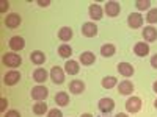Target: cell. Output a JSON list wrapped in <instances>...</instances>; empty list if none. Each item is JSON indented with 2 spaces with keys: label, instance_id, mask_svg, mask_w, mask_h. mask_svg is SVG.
Instances as JSON below:
<instances>
[{
  "label": "cell",
  "instance_id": "1",
  "mask_svg": "<svg viewBox=\"0 0 157 117\" xmlns=\"http://www.w3.org/2000/svg\"><path fill=\"white\" fill-rule=\"evenodd\" d=\"M2 61H3V64L6 67H13V69L19 67L22 64V58H21V55L16 53V51H8V53H5Z\"/></svg>",
  "mask_w": 157,
  "mask_h": 117
},
{
  "label": "cell",
  "instance_id": "2",
  "mask_svg": "<svg viewBox=\"0 0 157 117\" xmlns=\"http://www.w3.org/2000/svg\"><path fill=\"white\" fill-rule=\"evenodd\" d=\"M30 95H32V98L33 100H36V101H43V100H46L47 98V95H49V90H47V87L46 86H35L33 89H32V92H30Z\"/></svg>",
  "mask_w": 157,
  "mask_h": 117
},
{
  "label": "cell",
  "instance_id": "3",
  "mask_svg": "<svg viewBox=\"0 0 157 117\" xmlns=\"http://www.w3.org/2000/svg\"><path fill=\"white\" fill-rule=\"evenodd\" d=\"M126 109H127V112H132V114L138 112L141 109V98L140 97H134V95L129 97L127 101H126Z\"/></svg>",
  "mask_w": 157,
  "mask_h": 117
},
{
  "label": "cell",
  "instance_id": "4",
  "mask_svg": "<svg viewBox=\"0 0 157 117\" xmlns=\"http://www.w3.org/2000/svg\"><path fill=\"white\" fill-rule=\"evenodd\" d=\"M19 80H21V73L17 72V70H10V72H6L5 73V76H3V83L6 84V86H14V84H17L19 83Z\"/></svg>",
  "mask_w": 157,
  "mask_h": 117
},
{
  "label": "cell",
  "instance_id": "5",
  "mask_svg": "<svg viewBox=\"0 0 157 117\" xmlns=\"http://www.w3.org/2000/svg\"><path fill=\"white\" fill-rule=\"evenodd\" d=\"M98 108H99L101 112L109 114V112H112L113 108H115V101H113V98H107V97H105V98H101L99 103H98Z\"/></svg>",
  "mask_w": 157,
  "mask_h": 117
},
{
  "label": "cell",
  "instance_id": "6",
  "mask_svg": "<svg viewBox=\"0 0 157 117\" xmlns=\"http://www.w3.org/2000/svg\"><path fill=\"white\" fill-rule=\"evenodd\" d=\"M104 11L107 12L109 17H116L118 14H120V11H121V6H120V3H118V2L112 0V2H107V3H105V8H104Z\"/></svg>",
  "mask_w": 157,
  "mask_h": 117
},
{
  "label": "cell",
  "instance_id": "7",
  "mask_svg": "<svg viewBox=\"0 0 157 117\" xmlns=\"http://www.w3.org/2000/svg\"><path fill=\"white\" fill-rule=\"evenodd\" d=\"M50 80L54 81L55 84H61L64 81V70L58 66H54L50 70Z\"/></svg>",
  "mask_w": 157,
  "mask_h": 117
},
{
  "label": "cell",
  "instance_id": "8",
  "mask_svg": "<svg viewBox=\"0 0 157 117\" xmlns=\"http://www.w3.org/2000/svg\"><path fill=\"white\" fill-rule=\"evenodd\" d=\"M127 25L130 28H140L143 25V17L140 12H130L127 17Z\"/></svg>",
  "mask_w": 157,
  "mask_h": 117
},
{
  "label": "cell",
  "instance_id": "9",
  "mask_svg": "<svg viewBox=\"0 0 157 117\" xmlns=\"http://www.w3.org/2000/svg\"><path fill=\"white\" fill-rule=\"evenodd\" d=\"M134 89H135L134 83L129 81V80H123L120 84H118V92H120L121 95H130L134 92Z\"/></svg>",
  "mask_w": 157,
  "mask_h": 117
},
{
  "label": "cell",
  "instance_id": "10",
  "mask_svg": "<svg viewBox=\"0 0 157 117\" xmlns=\"http://www.w3.org/2000/svg\"><path fill=\"white\" fill-rule=\"evenodd\" d=\"M116 69H118V72H120V75H123V76H126V78L132 76V75L135 73L134 66H132V64H129V62H120V64L116 66Z\"/></svg>",
  "mask_w": 157,
  "mask_h": 117
},
{
  "label": "cell",
  "instance_id": "11",
  "mask_svg": "<svg viewBox=\"0 0 157 117\" xmlns=\"http://www.w3.org/2000/svg\"><path fill=\"white\" fill-rule=\"evenodd\" d=\"M21 22H22V17L19 14H16V12H11V14H8L5 17V25L8 28H17Z\"/></svg>",
  "mask_w": 157,
  "mask_h": 117
},
{
  "label": "cell",
  "instance_id": "12",
  "mask_svg": "<svg viewBox=\"0 0 157 117\" xmlns=\"http://www.w3.org/2000/svg\"><path fill=\"white\" fill-rule=\"evenodd\" d=\"M82 34L86 37H94L98 34V25L94 22H86L82 25Z\"/></svg>",
  "mask_w": 157,
  "mask_h": 117
},
{
  "label": "cell",
  "instance_id": "13",
  "mask_svg": "<svg viewBox=\"0 0 157 117\" xmlns=\"http://www.w3.org/2000/svg\"><path fill=\"white\" fill-rule=\"evenodd\" d=\"M8 45H10V48H11L13 51H21V50L25 47V41H24V37H21V36H13V37L10 39Z\"/></svg>",
  "mask_w": 157,
  "mask_h": 117
},
{
  "label": "cell",
  "instance_id": "14",
  "mask_svg": "<svg viewBox=\"0 0 157 117\" xmlns=\"http://www.w3.org/2000/svg\"><path fill=\"white\" fill-rule=\"evenodd\" d=\"M102 8L98 5V3H91L90 8H88V14H90V19L91 20H101L102 19Z\"/></svg>",
  "mask_w": 157,
  "mask_h": 117
},
{
  "label": "cell",
  "instance_id": "15",
  "mask_svg": "<svg viewBox=\"0 0 157 117\" xmlns=\"http://www.w3.org/2000/svg\"><path fill=\"white\" fill-rule=\"evenodd\" d=\"M143 39H145V42L157 41V30L154 27H145L143 28Z\"/></svg>",
  "mask_w": 157,
  "mask_h": 117
},
{
  "label": "cell",
  "instance_id": "16",
  "mask_svg": "<svg viewBox=\"0 0 157 117\" xmlns=\"http://www.w3.org/2000/svg\"><path fill=\"white\" fill-rule=\"evenodd\" d=\"M134 53L137 56H146V55H149V44L148 42H137L134 45Z\"/></svg>",
  "mask_w": 157,
  "mask_h": 117
},
{
  "label": "cell",
  "instance_id": "17",
  "mask_svg": "<svg viewBox=\"0 0 157 117\" xmlns=\"http://www.w3.org/2000/svg\"><path fill=\"white\" fill-rule=\"evenodd\" d=\"M30 61L33 64H36V66H41V64L46 62V55H44V51L41 50H35L30 53Z\"/></svg>",
  "mask_w": 157,
  "mask_h": 117
},
{
  "label": "cell",
  "instance_id": "18",
  "mask_svg": "<svg viewBox=\"0 0 157 117\" xmlns=\"http://www.w3.org/2000/svg\"><path fill=\"white\" fill-rule=\"evenodd\" d=\"M50 73H47V70L46 69H43V67H36L35 70H33V80L36 81V83H44L46 80H47V76H49Z\"/></svg>",
  "mask_w": 157,
  "mask_h": 117
},
{
  "label": "cell",
  "instance_id": "19",
  "mask_svg": "<svg viewBox=\"0 0 157 117\" xmlns=\"http://www.w3.org/2000/svg\"><path fill=\"white\" fill-rule=\"evenodd\" d=\"M78 70H80V67H78V62L74 61V59H68L66 64H64V72H66L68 75H77Z\"/></svg>",
  "mask_w": 157,
  "mask_h": 117
},
{
  "label": "cell",
  "instance_id": "20",
  "mask_svg": "<svg viewBox=\"0 0 157 117\" xmlns=\"http://www.w3.org/2000/svg\"><path fill=\"white\" fill-rule=\"evenodd\" d=\"M78 59H80V62L83 64V66H91V64L96 62V56H94L93 51H83Z\"/></svg>",
  "mask_w": 157,
  "mask_h": 117
},
{
  "label": "cell",
  "instance_id": "21",
  "mask_svg": "<svg viewBox=\"0 0 157 117\" xmlns=\"http://www.w3.org/2000/svg\"><path fill=\"white\" fill-rule=\"evenodd\" d=\"M69 90L72 94H82L85 90V83L80 81V80H72L69 83Z\"/></svg>",
  "mask_w": 157,
  "mask_h": 117
},
{
  "label": "cell",
  "instance_id": "22",
  "mask_svg": "<svg viewBox=\"0 0 157 117\" xmlns=\"http://www.w3.org/2000/svg\"><path fill=\"white\" fill-rule=\"evenodd\" d=\"M115 51H116V47H115L113 44H104V45L101 47V55H102L104 58H110V56H113V55H115Z\"/></svg>",
  "mask_w": 157,
  "mask_h": 117
},
{
  "label": "cell",
  "instance_id": "23",
  "mask_svg": "<svg viewBox=\"0 0 157 117\" xmlns=\"http://www.w3.org/2000/svg\"><path fill=\"white\" fill-rule=\"evenodd\" d=\"M55 103L58 106H68L69 105V95H68V92H57Z\"/></svg>",
  "mask_w": 157,
  "mask_h": 117
},
{
  "label": "cell",
  "instance_id": "24",
  "mask_svg": "<svg viewBox=\"0 0 157 117\" xmlns=\"http://www.w3.org/2000/svg\"><path fill=\"white\" fill-rule=\"evenodd\" d=\"M72 30L69 28V27H63V28H60V31H58V37L61 39V41H64V42H68V41H71V37H72Z\"/></svg>",
  "mask_w": 157,
  "mask_h": 117
},
{
  "label": "cell",
  "instance_id": "25",
  "mask_svg": "<svg viewBox=\"0 0 157 117\" xmlns=\"http://www.w3.org/2000/svg\"><path fill=\"white\" fill-rule=\"evenodd\" d=\"M33 112L36 115H44L46 112H49L47 111V105H46L44 101H36L35 105H33Z\"/></svg>",
  "mask_w": 157,
  "mask_h": 117
},
{
  "label": "cell",
  "instance_id": "26",
  "mask_svg": "<svg viewBox=\"0 0 157 117\" xmlns=\"http://www.w3.org/2000/svg\"><path fill=\"white\" fill-rule=\"evenodd\" d=\"M58 55H60L61 58H71V55H72V48H71V45H68V44H61V45L58 47Z\"/></svg>",
  "mask_w": 157,
  "mask_h": 117
},
{
  "label": "cell",
  "instance_id": "27",
  "mask_svg": "<svg viewBox=\"0 0 157 117\" xmlns=\"http://www.w3.org/2000/svg\"><path fill=\"white\" fill-rule=\"evenodd\" d=\"M101 84H102L104 89H112V87H115V86L118 84V80H116L115 76H105V78L102 80Z\"/></svg>",
  "mask_w": 157,
  "mask_h": 117
},
{
  "label": "cell",
  "instance_id": "28",
  "mask_svg": "<svg viewBox=\"0 0 157 117\" xmlns=\"http://www.w3.org/2000/svg\"><path fill=\"white\" fill-rule=\"evenodd\" d=\"M135 6H137V9H140V11H145V9H149V8H151V2H149V0H137Z\"/></svg>",
  "mask_w": 157,
  "mask_h": 117
},
{
  "label": "cell",
  "instance_id": "29",
  "mask_svg": "<svg viewBox=\"0 0 157 117\" xmlns=\"http://www.w3.org/2000/svg\"><path fill=\"white\" fill-rule=\"evenodd\" d=\"M146 20L149 23H157V8L154 9H149L148 11V14H146Z\"/></svg>",
  "mask_w": 157,
  "mask_h": 117
},
{
  "label": "cell",
  "instance_id": "30",
  "mask_svg": "<svg viewBox=\"0 0 157 117\" xmlns=\"http://www.w3.org/2000/svg\"><path fill=\"white\" fill-rule=\"evenodd\" d=\"M47 117H63V112H61L60 109L54 108V109H50V111L47 112Z\"/></svg>",
  "mask_w": 157,
  "mask_h": 117
},
{
  "label": "cell",
  "instance_id": "31",
  "mask_svg": "<svg viewBox=\"0 0 157 117\" xmlns=\"http://www.w3.org/2000/svg\"><path fill=\"white\" fill-rule=\"evenodd\" d=\"M8 8H10V2L8 0H2L0 2V12H6Z\"/></svg>",
  "mask_w": 157,
  "mask_h": 117
},
{
  "label": "cell",
  "instance_id": "32",
  "mask_svg": "<svg viewBox=\"0 0 157 117\" xmlns=\"http://www.w3.org/2000/svg\"><path fill=\"white\" fill-rule=\"evenodd\" d=\"M6 106H8V100H6V98H2V100H0V111L5 112Z\"/></svg>",
  "mask_w": 157,
  "mask_h": 117
},
{
  "label": "cell",
  "instance_id": "33",
  "mask_svg": "<svg viewBox=\"0 0 157 117\" xmlns=\"http://www.w3.org/2000/svg\"><path fill=\"white\" fill-rule=\"evenodd\" d=\"M5 117H21V114H19L17 111H14V109H11V111H8V112L5 114Z\"/></svg>",
  "mask_w": 157,
  "mask_h": 117
},
{
  "label": "cell",
  "instance_id": "34",
  "mask_svg": "<svg viewBox=\"0 0 157 117\" xmlns=\"http://www.w3.org/2000/svg\"><path fill=\"white\" fill-rule=\"evenodd\" d=\"M38 5L43 6V8H46V6L50 5V0H38Z\"/></svg>",
  "mask_w": 157,
  "mask_h": 117
},
{
  "label": "cell",
  "instance_id": "35",
  "mask_svg": "<svg viewBox=\"0 0 157 117\" xmlns=\"http://www.w3.org/2000/svg\"><path fill=\"white\" fill-rule=\"evenodd\" d=\"M151 66H152L154 69H157V53L151 56Z\"/></svg>",
  "mask_w": 157,
  "mask_h": 117
},
{
  "label": "cell",
  "instance_id": "36",
  "mask_svg": "<svg viewBox=\"0 0 157 117\" xmlns=\"http://www.w3.org/2000/svg\"><path fill=\"white\" fill-rule=\"evenodd\" d=\"M115 117H127V114H124V112H120V114H116Z\"/></svg>",
  "mask_w": 157,
  "mask_h": 117
},
{
  "label": "cell",
  "instance_id": "37",
  "mask_svg": "<svg viewBox=\"0 0 157 117\" xmlns=\"http://www.w3.org/2000/svg\"><path fill=\"white\" fill-rule=\"evenodd\" d=\"M152 89H154V92H155V94H157V81H155V83H154V84H152Z\"/></svg>",
  "mask_w": 157,
  "mask_h": 117
},
{
  "label": "cell",
  "instance_id": "38",
  "mask_svg": "<svg viewBox=\"0 0 157 117\" xmlns=\"http://www.w3.org/2000/svg\"><path fill=\"white\" fill-rule=\"evenodd\" d=\"M80 117H93V115H91V114H90V112H86V114H82V115H80Z\"/></svg>",
  "mask_w": 157,
  "mask_h": 117
},
{
  "label": "cell",
  "instance_id": "39",
  "mask_svg": "<svg viewBox=\"0 0 157 117\" xmlns=\"http://www.w3.org/2000/svg\"><path fill=\"white\" fill-rule=\"evenodd\" d=\"M154 106H155V108H157V100H155V101H154Z\"/></svg>",
  "mask_w": 157,
  "mask_h": 117
}]
</instances>
